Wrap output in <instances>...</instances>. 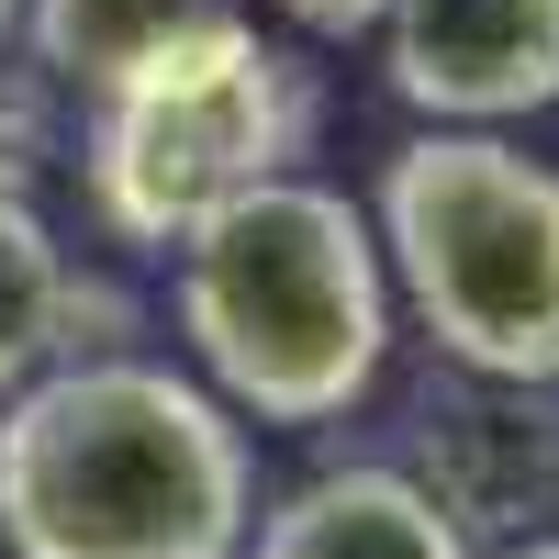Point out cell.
<instances>
[{
  "instance_id": "9",
  "label": "cell",
  "mask_w": 559,
  "mask_h": 559,
  "mask_svg": "<svg viewBox=\"0 0 559 559\" xmlns=\"http://www.w3.org/2000/svg\"><path fill=\"white\" fill-rule=\"evenodd\" d=\"M79 324V280H68V247L12 179H0V392H23L34 369H57Z\"/></svg>"
},
{
  "instance_id": "11",
  "label": "cell",
  "mask_w": 559,
  "mask_h": 559,
  "mask_svg": "<svg viewBox=\"0 0 559 559\" xmlns=\"http://www.w3.org/2000/svg\"><path fill=\"white\" fill-rule=\"evenodd\" d=\"M515 559H559V537H526V548H515Z\"/></svg>"
},
{
  "instance_id": "10",
  "label": "cell",
  "mask_w": 559,
  "mask_h": 559,
  "mask_svg": "<svg viewBox=\"0 0 559 559\" xmlns=\"http://www.w3.org/2000/svg\"><path fill=\"white\" fill-rule=\"evenodd\" d=\"M280 12H292L302 34H369V23H381V0H280Z\"/></svg>"
},
{
  "instance_id": "6",
  "label": "cell",
  "mask_w": 559,
  "mask_h": 559,
  "mask_svg": "<svg viewBox=\"0 0 559 559\" xmlns=\"http://www.w3.org/2000/svg\"><path fill=\"white\" fill-rule=\"evenodd\" d=\"M414 481L459 526H548L559 515V403L526 381H459L414 426Z\"/></svg>"
},
{
  "instance_id": "2",
  "label": "cell",
  "mask_w": 559,
  "mask_h": 559,
  "mask_svg": "<svg viewBox=\"0 0 559 559\" xmlns=\"http://www.w3.org/2000/svg\"><path fill=\"white\" fill-rule=\"evenodd\" d=\"M168 258V302L213 403L258 426H336L347 403H369L392 358V269L347 191L280 168L213 224H191Z\"/></svg>"
},
{
  "instance_id": "5",
  "label": "cell",
  "mask_w": 559,
  "mask_h": 559,
  "mask_svg": "<svg viewBox=\"0 0 559 559\" xmlns=\"http://www.w3.org/2000/svg\"><path fill=\"white\" fill-rule=\"evenodd\" d=\"M381 57L426 123H526L559 102V0H381Z\"/></svg>"
},
{
  "instance_id": "12",
  "label": "cell",
  "mask_w": 559,
  "mask_h": 559,
  "mask_svg": "<svg viewBox=\"0 0 559 559\" xmlns=\"http://www.w3.org/2000/svg\"><path fill=\"white\" fill-rule=\"evenodd\" d=\"M12 23H23V0H0V45H12Z\"/></svg>"
},
{
  "instance_id": "8",
  "label": "cell",
  "mask_w": 559,
  "mask_h": 559,
  "mask_svg": "<svg viewBox=\"0 0 559 559\" xmlns=\"http://www.w3.org/2000/svg\"><path fill=\"white\" fill-rule=\"evenodd\" d=\"M224 23H247V0H23L34 68L68 90H102V79L146 68L191 34H224Z\"/></svg>"
},
{
  "instance_id": "4",
  "label": "cell",
  "mask_w": 559,
  "mask_h": 559,
  "mask_svg": "<svg viewBox=\"0 0 559 559\" xmlns=\"http://www.w3.org/2000/svg\"><path fill=\"white\" fill-rule=\"evenodd\" d=\"M313 146V79L292 45H269L258 23L191 34L168 57L123 68L90 90V213L123 247H179L224 202H247L258 179H280Z\"/></svg>"
},
{
  "instance_id": "7",
  "label": "cell",
  "mask_w": 559,
  "mask_h": 559,
  "mask_svg": "<svg viewBox=\"0 0 559 559\" xmlns=\"http://www.w3.org/2000/svg\"><path fill=\"white\" fill-rule=\"evenodd\" d=\"M247 559H471V526L381 459H347V471H313L247 526Z\"/></svg>"
},
{
  "instance_id": "1",
  "label": "cell",
  "mask_w": 559,
  "mask_h": 559,
  "mask_svg": "<svg viewBox=\"0 0 559 559\" xmlns=\"http://www.w3.org/2000/svg\"><path fill=\"white\" fill-rule=\"evenodd\" d=\"M258 448L236 403L157 358L34 369L0 414L12 559H247Z\"/></svg>"
},
{
  "instance_id": "3",
  "label": "cell",
  "mask_w": 559,
  "mask_h": 559,
  "mask_svg": "<svg viewBox=\"0 0 559 559\" xmlns=\"http://www.w3.org/2000/svg\"><path fill=\"white\" fill-rule=\"evenodd\" d=\"M381 269L459 381L559 392V168L492 123H437L381 168Z\"/></svg>"
}]
</instances>
